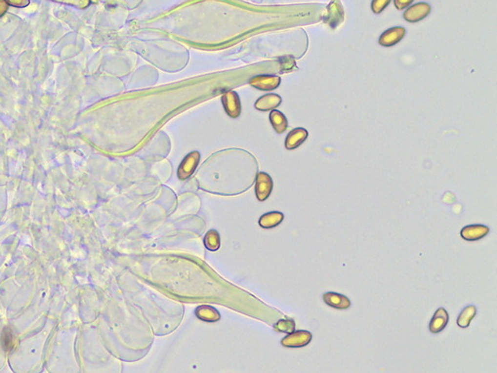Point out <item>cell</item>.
Instances as JSON below:
<instances>
[{
    "instance_id": "2",
    "label": "cell",
    "mask_w": 497,
    "mask_h": 373,
    "mask_svg": "<svg viewBox=\"0 0 497 373\" xmlns=\"http://www.w3.org/2000/svg\"><path fill=\"white\" fill-rule=\"evenodd\" d=\"M200 161V154L198 151H193L186 155V157L183 159L181 163L177 174L179 179L184 180L190 177L193 173H194L195 169L197 168V166Z\"/></svg>"
},
{
    "instance_id": "15",
    "label": "cell",
    "mask_w": 497,
    "mask_h": 373,
    "mask_svg": "<svg viewBox=\"0 0 497 373\" xmlns=\"http://www.w3.org/2000/svg\"><path fill=\"white\" fill-rule=\"evenodd\" d=\"M196 316L200 318L203 322L215 323L221 318L220 312L213 307L210 306H200L195 311Z\"/></svg>"
},
{
    "instance_id": "24",
    "label": "cell",
    "mask_w": 497,
    "mask_h": 373,
    "mask_svg": "<svg viewBox=\"0 0 497 373\" xmlns=\"http://www.w3.org/2000/svg\"><path fill=\"white\" fill-rule=\"evenodd\" d=\"M8 4L6 0H0V17H1L8 9Z\"/></svg>"
},
{
    "instance_id": "25",
    "label": "cell",
    "mask_w": 497,
    "mask_h": 373,
    "mask_svg": "<svg viewBox=\"0 0 497 373\" xmlns=\"http://www.w3.org/2000/svg\"><path fill=\"white\" fill-rule=\"evenodd\" d=\"M65 3H69V4H73V5H76V4H79V8H86L87 5L90 4L89 1H72V2H65Z\"/></svg>"
},
{
    "instance_id": "16",
    "label": "cell",
    "mask_w": 497,
    "mask_h": 373,
    "mask_svg": "<svg viewBox=\"0 0 497 373\" xmlns=\"http://www.w3.org/2000/svg\"><path fill=\"white\" fill-rule=\"evenodd\" d=\"M269 121L271 123L272 127L278 134H283L288 128V120L286 116L280 111L273 110L269 115Z\"/></svg>"
},
{
    "instance_id": "4",
    "label": "cell",
    "mask_w": 497,
    "mask_h": 373,
    "mask_svg": "<svg viewBox=\"0 0 497 373\" xmlns=\"http://www.w3.org/2000/svg\"><path fill=\"white\" fill-rule=\"evenodd\" d=\"M432 11L430 4L426 2H420L409 7L404 13V19L411 23H416L426 18Z\"/></svg>"
},
{
    "instance_id": "12",
    "label": "cell",
    "mask_w": 497,
    "mask_h": 373,
    "mask_svg": "<svg viewBox=\"0 0 497 373\" xmlns=\"http://www.w3.org/2000/svg\"><path fill=\"white\" fill-rule=\"evenodd\" d=\"M309 137V131L302 127L292 129L286 139V147L289 150L294 149L305 143Z\"/></svg>"
},
{
    "instance_id": "11",
    "label": "cell",
    "mask_w": 497,
    "mask_h": 373,
    "mask_svg": "<svg viewBox=\"0 0 497 373\" xmlns=\"http://www.w3.org/2000/svg\"><path fill=\"white\" fill-rule=\"evenodd\" d=\"M449 323V313L444 308H439L435 312L430 323V332L432 333H438L444 331Z\"/></svg>"
},
{
    "instance_id": "20",
    "label": "cell",
    "mask_w": 497,
    "mask_h": 373,
    "mask_svg": "<svg viewBox=\"0 0 497 373\" xmlns=\"http://www.w3.org/2000/svg\"><path fill=\"white\" fill-rule=\"evenodd\" d=\"M1 342H2V348L5 352H9L14 344V334L12 333L11 330L8 328H5L2 336H1Z\"/></svg>"
},
{
    "instance_id": "19",
    "label": "cell",
    "mask_w": 497,
    "mask_h": 373,
    "mask_svg": "<svg viewBox=\"0 0 497 373\" xmlns=\"http://www.w3.org/2000/svg\"><path fill=\"white\" fill-rule=\"evenodd\" d=\"M274 330L280 332L291 333L295 330V323L292 319H281L273 326Z\"/></svg>"
},
{
    "instance_id": "8",
    "label": "cell",
    "mask_w": 497,
    "mask_h": 373,
    "mask_svg": "<svg viewBox=\"0 0 497 373\" xmlns=\"http://www.w3.org/2000/svg\"><path fill=\"white\" fill-rule=\"evenodd\" d=\"M406 35L404 27H393L386 30L379 38V44L383 47H392L398 44Z\"/></svg>"
},
{
    "instance_id": "10",
    "label": "cell",
    "mask_w": 497,
    "mask_h": 373,
    "mask_svg": "<svg viewBox=\"0 0 497 373\" xmlns=\"http://www.w3.org/2000/svg\"><path fill=\"white\" fill-rule=\"evenodd\" d=\"M323 301L329 307L337 310H347L351 306V302L346 296L333 291L325 292L323 295Z\"/></svg>"
},
{
    "instance_id": "21",
    "label": "cell",
    "mask_w": 497,
    "mask_h": 373,
    "mask_svg": "<svg viewBox=\"0 0 497 373\" xmlns=\"http://www.w3.org/2000/svg\"><path fill=\"white\" fill-rule=\"evenodd\" d=\"M391 2V0H374L372 1V10L375 14L381 13Z\"/></svg>"
},
{
    "instance_id": "3",
    "label": "cell",
    "mask_w": 497,
    "mask_h": 373,
    "mask_svg": "<svg viewBox=\"0 0 497 373\" xmlns=\"http://www.w3.org/2000/svg\"><path fill=\"white\" fill-rule=\"evenodd\" d=\"M272 179L265 172H260L256 178V196L260 201H265L271 193L272 190Z\"/></svg>"
},
{
    "instance_id": "17",
    "label": "cell",
    "mask_w": 497,
    "mask_h": 373,
    "mask_svg": "<svg viewBox=\"0 0 497 373\" xmlns=\"http://www.w3.org/2000/svg\"><path fill=\"white\" fill-rule=\"evenodd\" d=\"M476 306H467L466 308H464L462 310V311L459 313L457 319H456V324L459 328L461 329H466L469 327V325H471L472 321L474 319V317L476 316Z\"/></svg>"
},
{
    "instance_id": "13",
    "label": "cell",
    "mask_w": 497,
    "mask_h": 373,
    "mask_svg": "<svg viewBox=\"0 0 497 373\" xmlns=\"http://www.w3.org/2000/svg\"><path fill=\"white\" fill-rule=\"evenodd\" d=\"M282 103V98L277 94H268L261 97L255 104V108L259 111H271L279 106Z\"/></svg>"
},
{
    "instance_id": "9",
    "label": "cell",
    "mask_w": 497,
    "mask_h": 373,
    "mask_svg": "<svg viewBox=\"0 0 497 373\" xmlns=\"http://www.w3.org/2000/svg\"><path fill=\"white\" fill-rule=\"evenodd\" d=\"M489 233V228L485 225H468L461 229L460 236L466 241H477Z\"/></svg>"
},
{
    "instance_id": "14",
    "label": "cell",
    "mask_w": 497,
    "mask_h": 373,
    "mask_svg": "<svg viewBox=\"0 0 497 373\" xmlns=\"http://www.w3.org/2000/svg\"><path fill=\"white\" fill-rule=\"evenodd\" d=\"M284 218H285V216L282 212H278V211L269 212V213H266V214H264L260 218L259 224L262 228L269 229V228H273V227H277L278 225H280L283 222Z\"/></svg>"
},
{
    "instance_id": "23",
    "label": "cell",
    "mask_w": 497,
    "mask_h": 373,
    "mask_svg": "<svg viewBox=\"0 0 497 373\" xmlns=\"http://www.w3.org/2000/svg\"><path fill=\"white\" fill-rule=\"evenodd\" d=\"M397 9L402 10L413 3V0H395L394 1Z\"/></svg>"
},
{
    "instance_id": "5",
    "label": "cell",
    "mask_w": 497,
    "mask_h": 373,
    "mask_svg": "<svg viewBox=\"0 0 497 373\" xmlns=\"http://www.w3.org/2000/svg\"><path fill=\"white\" fill-rule=\"evenodd\" d=\"M222 103L229 117L236 119L241 115V103L237 93L233 91L226 92L222 96Z\"/></svg>"
},
{
    "instance_id": "22",
    "label": "cell",
    "mask_w": 497,
    "mask_h": 373,
    "mask_svg": "<svg viewBox=\"0 0 497 373\" xmlns=\"http://www.w3.org/2000/svg\"><path fill=\"white\" fill-rule=\"evenodd\" d=\"M6 1H7L8 5H11L13 7H18V8H23V7L28 6L30 3L29 0H6Z\"/></svg>"
},
{
    "instance_id": "18",
    "label": "cell",
    "mask_w": 497,
    "mask_h": 373,
    "mask_svg": "<svg viewBox=\"0 0 497 373\" xmlns=\"http://www.w3.org/2000/svg\"><path fill=\"white\" fill-rule=\"evenodd\" d=\"M204 243L208 250L217 251L220 248V235L216 230H210L204 238Z\"/></svg>"
},
{
    "instance_id": "6",
    "label": "cell",
    "mask_w": 497,
    "mask_h": 373,
    "mask_svg": "<svg viewBox=\"0 0 497 373\" xmlns=\"http://www.w3.org/2000/svg\"><path fill=\"white\" fill-rule=\"evenodd\" d=\"M281 84V78L277 76L269 75H260L251 79L250 85L253 87L263 90V91H270L277 89Z\"/></svg>"
},
{
    "instance_id": "1",
    "label": "cell",
    "mask_w": 497,
    "mask_h": 373,
    "mask_svg": "<svg viewBox=\"0 0 497 373\" xmlns=\"http://www.w3.org/2000/svg\"><path fill=\"white\" fill-rule=\"evenodd\" d=\"M312 339V334L308 331H296L291 333H289L286 337L282 339V344L286 348H303L308 345Z\"/></svg>"
},
{
    "instance_id": "7",
    "label": "cell",
    "mask_w": 497,
    "mask_h": 373,
    "mask_svg": "<svg viewBox=\"0 0 497 373\" xmlns=\"http://www.w3.org/2000/svg\"><path fill=\"white\" fill-rule=\"evenodd\" d=\"M344 20V10L340 1H332L327 7L326 22L331 28H337Z\"/></svg>"
}]
</instances>
